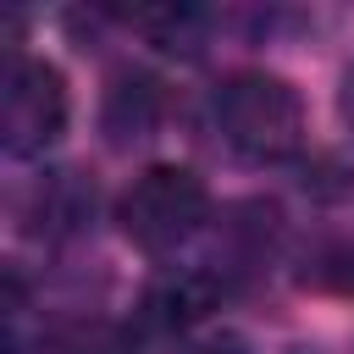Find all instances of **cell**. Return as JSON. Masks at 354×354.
<instances>
[{
	"label": "cell",
	"instance_id": "2",
	"mask_svg": "<svg viewBox=\"0 0 354 354\" xmlns=\"http://www.w3.org/2000/svg\"><path fill=\"white\" fill-rule=\"evenodd\" d=\"M116 227L133 249L144 254H177L183 243H194L205 227H210V188L194 166H177V160H155L144 166L122 199H116Z\"/></svg>",
	"mask_w": 354,
	"mask_h": 354
},
{
	"label": "cell",
	"instance_id": "9",
	"mask_svg": "<svg viewBox=\"0 0 354 354\" xmlns=\"http://www.w3.org/2000/svg\"><path fill=\"white\" fill-rule=\"evenodd\" d=\"M337 111H343V122L354 127V66L343 72V88H337Z\"/></svg>",
	"mask_w": 354,
	"mask_h": 354
},
{
	"label": "cell",
	"instance_id": "5",
	"mask_svg": "<svg viewBox=\"0 0 354 354\" xmlns=\"http://www.w3.org/2000/svg\"><path fill=\"white\" fill-rule=\"evenodd\" d=\"M227 293L221 271L216 266H171L160 271L149 288H144V304H138V326L149 337H171V332H194L216 299Z\"/></svg>",
	"mask_w": 354,
	"mask_h": 354
},
{
	"label": "cell",
	"instance_id": "7",
	"mask_svg": "<svg viewBox=\"0 0 354 354\" xmlns=\"http://www.w3.org/2000/svg\"><path fill=\"white\" fill-rule=\"evenodd\" d=\"M133 28L149 33V44H160L166 55H199V44H205V17L199 11H177V6L138 11Z\"/></svg>",
	"mask_w": 354,
	"mask_h": 354
},
{
	"label": "cell",
	"instance_id": "3",
	"mask_svg": "<svg viewBox=\"0 0 354 354\" xmlns=\"http://www.w3.org/2000/svg\"><path fill=\"white\" fill-rule=\"evenodd\" d=\"M66 116H72V94L61 66L44 55L11 50L0 72V149L11 160H33L66 133Z\"/></svg>",
	"mask_w": 354,
	"mask_h": 354
},
{
	"label": "cell",
	"instance_id": "1",
	"mask_svg": "<svg viewBox=\"0 0 354 354\" xmlns=\"http://www.w3.org/2000/svg\"><path fill=\"white\" fill-rule=\"evenodd\" d=\"M210 127L243 166H282L304 149V100L288 77L243 66L210 88Z\"/></svg>",
	"mask_w": 354,
	"mask_h": 354
},
{
	"label": "cell",
	"instance_id": "6",
	"mask_svg": "<svg viewBox=\"0 0 354 354\" xmlns=\"http://www.w3.org/2000/svg\"><path fill=\"white\" fill-rule=\"evenodd\" d=\"M160 83L149 72H116L105 94V133L111 144H138L160 127Z\"/></svg>",
	"mask_w": 354,
	"mask_h": 354
},
{
	"label": "cell",
	"instance_id": "4",
	"mask_svg": "<svg viewBox=\"0 0 354 354\" xmlns=\"http://www.w3.org/2000/svg\"><path fill=\"white\" fill-rule=\"evenodd\" d=\"M17 221L28 238L39 243H66L77 232H88L94 221V183L77 171V166H55V171H39L22 194H17Z\"/></svg>",
	"mask_w": 354,
	"mask_h": 354
},
{
	"label": "cell",
	"instance_id": "8",
	"mask_svg": "<svg viewBox=\"0 0 354 354\" xmlns=\"http://www.w3.org/2000/svg\"><path fill=\"white\" fill-rule=\"evenodd\" d=\"M177 354H249V343L238 332H205V337L177 343Z\"/></svg>",
	"mask_w": 354,
	"mask_h": 354
}]
</instances>
